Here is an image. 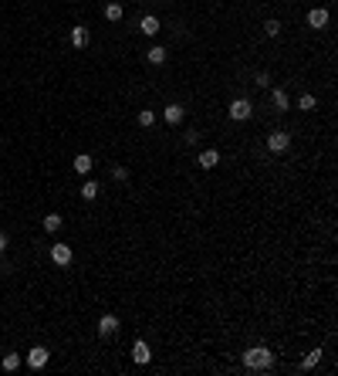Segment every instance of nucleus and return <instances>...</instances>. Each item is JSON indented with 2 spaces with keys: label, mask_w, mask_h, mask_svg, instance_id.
Returning a JSON list of instances; mask_svg holds the SVG:
<instances>
[{
  "label": "nucleus",
  "mask_w": 338,
  "mask_h": 376,
  "mask_svg": "<svg viewBox=\"0 0 338 376\" xmlns=\"http://www.w3.org/2000/svg\"><path fill=\"white\" fill-rule=\"evenodd\" d=\"M243 366L257 369V373H267V369L274 366V352L267 349V346H250V349L243 352Z\"/></svg>",
  "instance_id": "1"
},
{
  "label": "nucleus",
  "mask_w": 338,
  "mask_h": 376,
  "mask_svg": "<svg viewBox=\"0 0 338 376\" xmlns=\"http://www.w3.org/2000/svg\"><path fill=\"white\" fill-rule=\"evenodd\" d=\"M227 112H230V119H234V122H243V119H250V112H254V105H250V98H234V102H230V109H227Z\"/></svg>",
  "instance_id": "2"
},
{
  "label": "nucleus",
  "mask_w": 338,
  "mask_h": 376,
  "mask_svg": "<svg viewBox=\"0 0 338 376\" xmlns=\"http://www.w3.org/2000/svg\"><path fill=\"white\" fill-rule=\"evenodd\" d=\"M267 149H271V153H284V149H291V132L274 129L271 136H267Z\"/></svg>",
  "instance_id": "3"
},
{
  "label": "nucleus",
  "mask_w": 338,
  "mask_h": 376,
  "mask_svg": "<svg viewBox=\"0 0 338 376\" xmlns=\"http://www.w3.org/2000/svg\"><path fill=\"white\" fill-rule=\"evenodd\" d=\"M48 356H51L48 346H34V349L27 352V366H31V369H44V366H48Z\"/></svg>",
  "instance_id": "4"
},
{
  "label": "nucleus",
  "mask_w": 338,
  "mask_h": 376,
  "mask_svg": "<svg viewBox=\"0 0 338 376\" xmlns=\"http://www.w3.org/2000/svg\"><path fill=\"white\" fill-rule=\"evenodd\" d=\"M115 332H119V319H115L112 312H105L102 319H98V335L108 339V335H115Z\"/></svg>",
  "instance_id": "5"
},
{
  "label": "nucleus",
  "mask_w": 338,
  "mask_h": 376,
  "mask_svg": "<svg viewBox=\"0 0 338 376\" xmlns=\"http://www.w3.org/2000/svg\"><path fill=\"white\" fill-rule=\"evenodd\" d=\"M71 258H74V251L68 244H54V247H51V261L61 264V268H65V264H71Z\"/></svg>",
  "instance_id": "6"
},
{
  "label": "nucleus",
  "mask_w": 338,
  "mask_h": 376,
  "mask_svg": "<svg viewBox=\"0 0 338 376\" xmlns=\"http://www.w3.org/2000/svg\"><path fill=\"white\" fill-rule=\"evenodd\" d=\"M132 360H136V363H139V366H145V363L153 360V352H149V346H145V343H142V339H139V343H136V346H132Z\"/></svg>",
  "instance_id": "7"
},
{
  "label": "nucleus",
  "mask_w": 338,
  "mask_h": 376,
  "mask_svg": "<svg viewBox=\"0 0 338 376\" xmlns=\"http://www.w3.org/2000/svg\"><path fill=\"white\" fill-rule=\"evenodd\" d=\"M308 24L318 27V31H322V27H328V10H325V7H314L311 14H308Z\"/></svg>",
  "instance_id": "8"
},
{
  "label": "nucleus",
  "mask_w": 338,
  "mask_h": 376,
  "mask_svg": "<svg viewBox=\"0 0 338 376\" xmlns=\"http://www.w3.org/2000/svg\"><path fill=\"white\" fill-rule=\"evenodd\" d=\"M88 41H91V34H88V27H71V44L74 48H88Z\"/></svg>",
  "instance_id": "9"
},
{
  "label": "nucleus",
  "mask_w": 338,
  "mask_h": 376,
  "mask_svg": "<svg viewBox=\"0 0 338 376\" xmlns=\"http://www.w3.org/2000/svg\"><path fill=\"white\" fill-rule=\"evenodd\" d=\"M271 102H274L277 112H288V109H291V98H288V92H284V88H274L271 92Z\"/></svg>",
  "instance_id": "10"
},
{
  "label": "nucleus",
  "mask_w": 338,
  "mask_h": 376,
  "mask_svg": "<svg viewBox=\"0 0 338 376\" xmlns=\"http://www.w3.org/2000/svg\"><path fill=\"white\" fill-rule=\"evenodd\" d=\"M196 163H200L203 170H213V166L220 163V153H217V149H203V153H200V159H196Z\"/></svg>",
  "instance_id": "11"
},
{
  "label": "nucleus",
  "mask_w": 338,
  "mask_h": 376,
  "mask_svg": "<svg viewBox=\"0 0 338 376\" xmlns=\"http://www.w3.org/2000/svg\"><path fill=\"white\" fill-rule=\"evenodd\" d=\"M183 115H186V109L179 105V102H173V105H166V122L179 126V122H183Z\"/></svg>",
  "instance_id": "12"
},
{
  "label": "nucleus",
  "mask_w": 338,
  "mask_h": 376,
  "mask_svg": "<svg viewBox=\"0 0 338 376\" xmlns=\"http://www.w3.org/2000/svg\"><path fill=\"white\" fill-rule=\"evenodd\" d=\"M145 61H149V65H162V61H166V48L153 44V48L145 51Z\"/></svg>",
  "instance_id": "13"
},
{
  "label": "nucleus",
  "mask_w": 338,
  "mask_h": 376,
  "mask_svg": "<svg viewBox=\"0 0 338 376\" xmlns=\"http://www.w3.org/2000/svg\"><path fill=\"white\" fill-rule=\"evenodd\" d=\"M61 217H58V213H48V217H44V221H41V227L48 230V234H58V230H61Z\"/></svg>",
  "instance_id": "14"
},
{
  "label": "nucleus",
  "mask_w": 338,
  "mask_h": 376,
  "mask_svg": "<svg viewBox=\"0 0 338 376\" xmlns=\"http://www.w3.org/2000/svg\"><path fill=\"white\" fill-rule=\"evenodd\" d=\"M139 31H142V34H149V38H156V34H159V21H156V17H142Z\"/></svg>",
  "instance_id": "15"
},
{
  "label": "nucleus",
  "mask_w": 338,
  "mask_h": 376,
  "mask_svg": "<svg viewBox=\"0 0 338 376\" xmlns=\"http://www.w3.org/2000/svg\"><path fill=\"white\" fill-rule=\"evenodd\" d=\"M74 173H91V156L88 153H78V156H74Z\"/></svg>",
  "instance_id": "16"
},
{
  "label": "nucleus",
  "mask_w": 338,
  "mask_h": 376,
  "mask_svg": "<svg viewBox=\"0 0 338 376\" xmlns=\"http://www.w3.org/2000/svg\"><path fill=\"white\" fill-rule=\"evenodd\" d=\"M122 14H125V10H122V4H105V21H122Z\"/></svg>",
  "instance_id": "17"
},
{
  "label": "nucleus",
  "mask_w": 338,
  "mask_h": 376,
  "mask_svg": "<svg viewBox=\"0 0 338 376\" xmlns=\"http://www.w3.org/2000/svg\"><path fill=\"white\" fill-rule=\"evenodd\" d=\"M98 190H102V187H98V180H85V187H81V196H85V200H95Z\"/></svg>",
  "instance_id": "18"
},
{
  "label": "nucleus",
  "mask_w": 338,
  "mask_h": 376,
  "mask_svg": "<svg viewBox=\"0 0 338 376\" xmlns=\"http://www.w3.org/2000/svg\"><path fill=\"white\" fill-rule=\"evenodd\" d=\"M314 105H318V98H314V95H301L298 98V109H301V112H314Z\"/></svg>",
  "instance_id": "19"
},
{
  "label": "nucleus",
  "mask_w": 338,
  "mask_h": 376,
  "mask_svg": "<svg viewBox=\"0 0 338 376\" xmlns=\"http://www.w3.org/2000/svg\"><path fill=\"white\" fill-rule=\"evenodd\" d=\"M139 126H145V129L156 126V112H153V109H142V112H139Z\"/></svg>",
  "instance_id": "20"
},
{
  "label": "nucleus",
  "mask_w": 338,
  "mask_h": 376,
  "mask_svg": "<svg viewBox=\"0 0 338 376\" xmlns=\"http://www.w3.org/2000/svg\"><path fill=\"white\" fill-rule=\"evenodd\" d=\"M318 363H322V349L308 352V356H305V363H301V366H305V369H314V366H318Z\"/></svg>",
  "instance_id": "21"
},
{
  "label": "nucleus",
  "mask_w": 338,
  "mask_h": 376,
  "mask_svg": "<svg viewBox=\"0 0 338 376\" xmlns=\"http://www.w3.org/2000/svg\"><path fill=\"white\" fill-rule=\"evenodd\" d=\"M264 34L267 38H277L281 34V21H264Z\"/></svg>",
  "instance_id": "22"
},
{
  "label": "nucleus",
  "mask_w": 338,
  "mask_h": 376,
  "mask_svg": "<svg viewBox=\"0 0 338 376\" xmlns=\"http://www.w3.org/2000/svg\"><path fill=\"white\" fill-rule=\"evenodd\" d=\"M17 366H21V356H17V352H10V356H4V369H7V373H14Z\"/></svg>",
  "instance_id": "23"
},
{
  "label": "nucleus",
  "mask_w": 338,
  "mask_h": 376,
  "mask_svg": "<svg viewBox=\"0 0 338 376\" xmlns=\"http://www.w3.org/2000/svg\"><path fill=\"white\" fill-rule=\"evenodd\" d=\"M112 176L119 183H125V180H129V170H125V166H112Z\"/></svg>",
  "instance_id": "24"
},
{
  "label": "nucleus",
  "mask_w": 338,
  "mask_h": 376,
  "mask_svg": "<svg viewBox=\"0 0 338 376\" xmlns=\"http://www.w3.org/2000/svg\"><path fill=\"white\" fill-rule=\"evenodd\" d=\"M257 85H260V88H267V85H271V75L260 71V75H257Z\"/></svg>",
  "instance_id": "25"
},
{
  "label": "nucleus",
  "mask_w": 338,
  "mask_h": 376,
  "mask_svg": "<svg viewBox=\"0 0 338 376\" xmlns=\"http://www.w3.org/2000/svg\"><path fill=\"white\" fill-rule=\"evenodd\" d=\"M7 251V234H4V230H0V254Z\"/></svg>",
  "instance_id": "26"
}]
</instances>
